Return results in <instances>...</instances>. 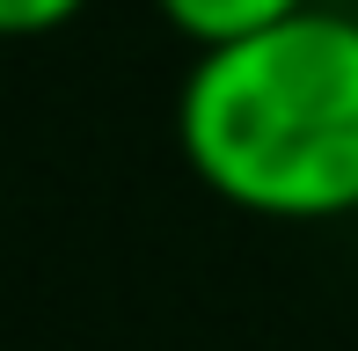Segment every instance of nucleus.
Masks as SVG:
<instances>
[{"mask_svg":"<svg viewBox=\"0 0 358 351\" xmlns=\"http://www.w3.org/2000/svg\"><path fill=\"white\" fill-rule=\"evenodd\" d=\"M154 8L169 15V22L198 44V52H213V44L256 37V29H278L285 15L315 8V0H154Z\"/></svg>","mask_w":358,"mask_h":351,"instance_id":"nucleus-2","label":"nucleus"},{"mask_svg":"<svg viewBox=\"0 0 358 351\" xmlns=\"http://www.w3.org/2000/svg\"><path fill=\"white\" fill-rule=\"evenodd\" d=\"M88 0H0V37H44V29H66Z\"/></svg>","mask_w":358,"mask_h":351,"instance_id":"nucleus-3","label":"nucleus"},{"mask_svg":"<svg viewBox=\"0 0 358 351\" xmlns=\"http://www.w3.org/2000/svg\"><path fill=\"white\" fill-rule=\"evenodd\" d=\"M176 139L205 190L264 220L358 213V15L300 8L198 52Z\"/></svg>","mask_w":358,"mask_h":351,"instance_id":"nucleus-1","label":"nucleus"}]
</instances>
